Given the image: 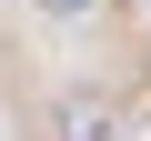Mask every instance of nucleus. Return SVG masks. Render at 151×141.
Returning a JSON list of instances; mask_svg holds the SVG:
<instances>
[{
    "label": "nucleus",
    "mask_w": 151,
    "mask_h": 141,
    "mask_svg": "<svg viewBox=\"0 0 151 141\" xmlns=\"http://www.w3.org/2000/svg\"><path fill=\"white\" fill-rule=\"evenodd\" d=\"M50 10H91V0H50Z\"/></svg>",
    "instance_id": "obj_1"
}]
</instances>
